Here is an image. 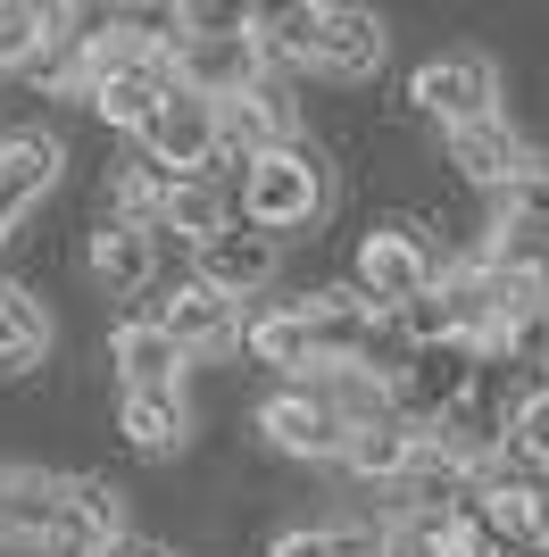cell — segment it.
<instances>
[{
  "label": "cell",
  "mask_w": 549,
  "mask_h": 557,
  "mask_svg": "<svg viewBox=\"0 0 549 557\" xmlns=\"http://www.w3.org/2000/svg\"><path fill=\"white\" fill-rule=\"evenodd\" d=\"M258 42L274 59H292V67H325V75H342V84H358V75L383 67L391 25L375 9H342V0H283V9L258 17Z\"/></svg>",
  "instance_id": "6da1fadb"
},
{
  "label": "cell",
  "mask_w": 549,
  "mask_h": 557,
  "mask_svg": "<svg viewBox=\"0 0 549 557\" xmlns=\"http://www.w3.org/2000/svg\"><path fill=\"white\" fill-rule=\"evenodd\" d=\"M441 267L434 242H425V225L416 216H375V225L358 233V250H350V292H358L375 317H400L408 300H425V292H441Z\"/></svg>",
  "instance_id": "7a4b0ae2"
},
{
  "label": "cell",
  "mask_w": 549,
  "mask_h": 557,
  "mask_svg": "<svg viewBox=\"0 0 549 557\" xmlns=\"http://www.w3.org/2000/svg\"><path fill=\"white\" fill-rule=\"evenodd\" d=\"M325 200H333V159H325L308 134L242 166V225H258V233H300V225H317Z\"/></svg>",
  "instance_id": "3957f363"
},
{
  "label": "cell",
  "mask_w": 549,
  "mask_h": 557,
  "mask_svg": "<svg viewBox=\"0 0 549 557\" xmlns=\"http://www.w3.org/2000/svg\"><path fill=\"white\" fill-rule=\"evenodd\" d=\"M408 109L441 134L457 125H483V116H508L500 109V67L483 59V50H434V59H416L408 75Z\"/></svg>",
  "instance_id": "277c9868"
},
{
  "label": "cell",
  "mask_w": 549,
  "mask_h": 557,
  "mask_svg": "<svg viewBox=\"0 0 549 557\" xmlns=\"http://www.w3.org/2000/svg\"><path fill=\"white\" fill-rule=\"evenodd\" d=\"M274 50L258 42V34H183L175 42V84L183 92H200V100H242V92H258V84H274Z\"/></svg>",
  "instance_id": "5b68a950"
},
{
  "label": "cell",
  "mask_w": 549,
  "mask_h": 557,
  "mask_svg": "<svg viewBox=\"0 0 549 557\" xmlns=\"http://www.w3.org/2000/svg\"><path fill=\"white\" fill-rule=\"evenodd\" d=\"M134 150L150 166H167V175H217L225 166V125H217V100L200 92H175L150 125L134 134Z\"/></svg>",
  "instance_id": "8992f818"
},
{
  "label": "cell",
  "mask_w": 549,
  "mask_h": 557,
  "mask_svg": "<svg viewBox=\"0 0 549 557\" xmlns=\"http://www.w3.org/2000/svg\"><path fill=\"white\" fill-rule=\"evenodd\" d=\"M258 442L283 449V458H333V466H342L358 433H350L325 399H308V383H283V392L258 399Z\"/></svg>",
  "instance_id": "52a82bcc"
},
{
  "label": "cell",
  "mask_w": 549,
  "mask_h": 557,
  "mask_svg": "<svg viewBox=\"0 0 549 557\" xmlns=\"http://www.w3.org/2000/svg\"><path fill=\"white\" fill-rule=\"evenodd\" d=\"M150 317L183 342V358H225V349L251 333V325H242V308H233L217 283H200V275H175V283H167V300L150 308Z\"/></svg>",
  "instance_id": "ba28073f"
},
{
  "label": "cell",
  "mask_w": 549,
  "mask_h": 557,
  "mask_svg": "<svg viewBox=\"0 0 549 557\" xmlns=\"http://www.w3.org/2000/svg\"><path fill=\"white\" fill-rule=\"evenodd\" d=\"M441 166H450L457 184H475V191H508L533 166V141L516 134V116H483V125L441 134Z\"/></svg>",
  "instance_id": "9c48e42d"
},
{
  "label": "cell",
  "mask_w": 549,
  "mask_h": 557,
  "mask_svg": "<svg viewBox=\"0 0 549 557\" xmlns=\"http://www.w3.org/2000/svg\"><path fill=\"white\" fill-rule=\"evenodd\" d=\"M109 374L117 392H183V374H192V358H183V342L159 325V317H125V325H109Z\"/></svg>",
  "instance_id": "30bf717a"
},
{
  "label": "cell",
  "mask_w": 549,
  "mask_h": 557,
  "mask_svg": "<svg viewBox=\"0 0 549 557\" xmlns=\"http://www.w3.org/2000/svg\"><path fill=\"white\" fill-rule=\"evenodd\" d=\"M84 267H91V283H100L109 300H134V292L159 283V233H150V225H125V216H109V209H91Z\"/></svg>",
  "instance_id": "8fae6325"
},
{
  "label": "cell",
  "mask_w": 549,
  "mask_h": 557,
  "mask_svg": "<svg viewBox=\"0 0 549 557\" xmlns=\"http://www.w3.org/2000/svg\"><path fill=\"white\" fill-rule=\"evenodd\" d=\"M274 267H283V250H274V233H258V225H225L208 250H192V275L217 283L225 300H251V292H267Z\"/></svg>",
  "instance_id": "7c38bea8"
},
{
  "label": "cell",
  "mask_w": 549,
  "mask_h": 557,
  "mask_svg": "<svg viewBox=\"0 0 549 557\" xmlns=\"http://www.w3.org/2000/svg\"><path fill=\"white\" fill-rule=\"evenodd\" d=\"M117 433L134 458H175L192 442V408L183 392H117Z\"/></svg>",
  "instance_id": "4fadbf2b"
},
{
  "label": "cell",
  "mask_w": 549,
  "mask_h": 557,
  "mask_svg": "<svg viewBox=\"0 0 549 557\" xmlns=\"http://www.w3.org/2000/svg\"><path fill=\"white\" fill-rule=\"evenodd\" d=\"M175 92H183L175 67H142V75H109V84H91L84 109L100 116V125H117V134H142V125H150Z\"/></svg>",
  "instance_id": "5bb4252c"
},
{
  "label": "cell",
  "mask_w": 549,
  "mask_h": 557,
  "mask_svg": "<svg viewBox=\"0 0 549 557\" xmlns=\"http://www.w3.org/2000/svg\"><path fill=\"white\" fill-rule=\"evenodd\" d=\"M59 42H68V9H42V0H0V75H34Z\"/></svg>",
  "instance_id": "9a60e30c"
},
{
  "label": "cell",
  "mask_w": 549,
  "mask_h": 557,
  "mask_svg": "<svg viewBox=\"0 0 549 557\" xmlns=\"http://www.w3.org/2000/svg\"><path fill=\"white\" fill-rule=\"evenodd\" d=\"M425 458V433H416L408 417H383V424H366L358 442H350V474H358V483H383V491H400L408 483V466Z\"/></svg>",
  "instance_id": "2e32d148"
},
{
  "label": "cell",
  "mask_w": 549,
  "mask_h": 557,
  "mask_svg": "<svg viewBox=\"0 0 549 557\" xmlns=\"http://www.w3.org/2000/svg\"><path fill=\"white\" fill-rule=\"evenodd\" d=\"M42 349H50V317H42V300H34L25 283L0 275V374L42 367Z\"/></svg>",
  "instance_id": "e0dca14e"
},
{
  "label": "cell",
  "mask_w": 549,
  "mask_h": 557,
  "mask_svg": "<svg viewBox=\"0 0 549 557\" xmlns=\"http://www.w3.org/2000/svg\"><path fill=\"white\" fill-rule=\"evenodd\" d=\"M500 216H508V225L549 233V150H533V166H525V175H516V184L500 191Z\"/></svg>",
  "instance_id": "ac0fdd59"
},
{
  "label": "cell",
  "mask_w": 549,
  "mask_h": 557,
  "mask_svg": "<svg viewBox=\"0 0 549 557\" xmlns=\"http://www.w3.org/2000/svg\"><path fill=\"white\" fill-rule=\"evenodd\" d=\"M508 449H516L525 466H541V474H549V383H541V392H525V399H516V424H508Z\"/></svg>",
  "instance_id": "d6986e66"
},
{
  "label": "cell",
  "mask_w": 549,
  "mask_h": 557,
  "mask_svg": "<svg viewBox=\"0 0 549 557\" xmlns=\"http://www.w3.org/2000/svg\"><path fill=\"white\" fill-rule=\"evenodd\" d=\"M267 9H242V0H183V34H258Z\"/></svg>",
  "instance_id": "ffe728a7"
},
{
  "label": "cell",
  "mask_w": 549,
  "mask_h": 557,
  "mask_svg": "<svg viewBox=\"0 0 549 557\" xmlns=\"http://www.w3.org/2000/svg\"><path fill=\"white\" fill-rule=\"evenodd\" d=\"M100 557H167V549H150V541H117V549H100Z\"/></svg>",
  "instance_id": "44dd1931"
}]
</instances>
